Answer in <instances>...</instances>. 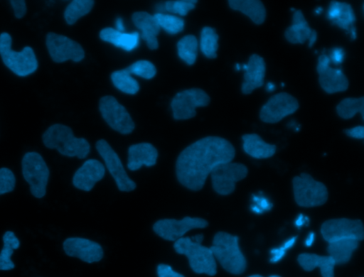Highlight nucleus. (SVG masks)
I'll list each match as a JSON object with an SVG mask.
<instances>
[{"label":"nucleus","mask_w":364,"mask_h":277,"mask_svg":"<svg viewBox=\"0 0 364 277\" xmlns=\"http://www.w3.org/2000/svg\"><path fill=\"white\" fill-rule=\"evenodd\" d=\"M235 155L233 146L219 136H207L186 147L178 156L176 173L179 183L186 188L198 191L218 165L230 162Z\"/></svg>","instance_id":"nucleus-1"},{"label":"nucleus","mask_w":364,"mask_h":277,"mask_svg":"<svg viewBox=\"0 0 364 277\" xmlns=\"http://www.w3.org/2000/svg\"><path fill=\"white\" fill-rule=\"evenodd\" d=\"M42 139L47 148L56 149L68 157L82 159L90 151V146L85 138L75 137L70 127L60 124L50 126L43 133Z\"/></svg>","instance_id":"nucleus-2"},{"label":"nucleus","mask_w":364,"mask_h":277,"mask_svg":"<svg viewBox=\"0 0 364 277\" xmlns=\"http://www.w3.org/2000/svg\"><path fill=\"white\" fill-rule=\"evenodd\" d=\"M210 249L215 259L229 273L238 275L245 271L247 261L240 248L237 236L219 232L214 236Z\"/></svg>","instance_id":"nucleus-3"},{"label":"nucleus","mask_w":364,"mask_h":277,"mask_svg":"<svg viewBox=\"0 0 364 277\" xmlns=\"http://www.w3.org/2000/svg\"><path fill=\"white\" fill-rule=\"evenodd\" d=\"M173 248L176 253L185 255L190 267L196 273L215 276L217 273L215 259L210 247L193 241L186 237L175 241Z\"/></svg>","instance_id":"nucleus-4"},{"label":"nucleus","mask_w":364,"mask_h":277,"mask_svg":"<svg viewBox=\"0 0 364 277\" xmlns=\"http://www.w3.org/2000/svg\"><path fill=\"white\" fill-rule=\"evenodd\" d=\"M11 36L6 32L0 34V56L4 65L19 77H26L38 68V61L33 50L26 46L20 52L11 48Z\"/></svg>","instance_id":"nucleus-5"},{"label":"nucleus","mask_w":364,"mask_h":277,"mask_svg":"<svg viewBox=\"0 0 364 277\" xmlns=\"http://www.w3.org/2000/svg\"><path fill=\"white\" fill-rule=\"evenodd\" d=\"M22 173L30 185L31 194L41 198L46 193L50 171L43 157L37 152L26 153L21 161Z\"/></svg>","instance_id":"nucleus-6"},{"label":"nucleus","mask_w":364,"mask_h":277,"mask_svg":"<svg viewBox=\"0 0 364 277\" xmlns=\"http://www.w3.org/2000/svg\"><path fill=\"white\" fill-rule=\"evenodd\" d=\"M296 202L301 207H311L323 205L328 199L326 185L303 173L292 180Z\"/></svg>","instance_id":"nucleus-7"},{"label":"nucleus","mask_w":364,"mask_h":277,"mask_svg":"<svg viewBox=\"0 0 364 277\" xmlns=\"http://www.w3.org/2000/svg\"><path fill=\"white\" fill-rule=\"evenodd\" d=\"M247 168L239 163L232 161L217 165L210 173L213 190L221 195L231 194L235 189L236 183L245 178Z\"/></svg>","instance_id":"nucleus-8"},{"label":"nucleus","mask_w":364,"mask_h":277,"mask_svg":"<svg viewBox=\"0 0 364 277\" xmlns=\"http://www.w3.org/2000/svg\"><path fill=\"white\" fill-rule=\"evenodd\" d=\"M208 94L199 88L185 89L178 92L173 98L171 107L175 119H188L196 114V108L205 107L210 103Z\"/></svg>","instance_id":"nucleus-9"},{"label":"nucleus","mask_w":364,"mask_h":277,"mask_svg":"<svg viewBox=\"0 0 364 277\" xmlns=\"http://www.w3.org/2000/svg\"><path fill=\"white\" fill-rule=\"evenodd\" d=\"M323 238L328 243L341 239L361 241L364 238V228L361 220L348 218L331 219L321 227Z\"/></svg>","instance_id":"nucleus-10"},{"label":"nucleus","mask_w":364,"mask_h":277,"mask_svg":"<svg viewBox=\"0 0 364 277\" xmlns=\"http://www.w3.org/2000/svg\"><path fill=\"white\" fill-rule=\"evenodd\" d=\"M99 109L105 121L114 130L122 134H128L134 129V123L129 112L114 97H102Z\"/></svg>","instance_id":"nucleus-11"},{"label":"nucleus","mask_w":364,"mask_h":277,"mask_svg":"<svg viewBox=\"0 0 364 277\" xmlns=\"http://www.w3.org/2000/svg\"><path fill=\"white\" fill-rule=\"evenodd\" d=\"M46 44L50 58L55 63L68 60L80 62L85 57L82 47L67 36L50 32L46 35Z\"/></svg>","instance_id":"nucleus-12"},{"label":"nucleus","mask_w":364,"mask_h":277,"mask_svg":"<svg viewBox=\"0 0 364 277\" xmlns=\"http://www.w3.org/2000/svg\"><path fill=\"white\" fill-rule=\"evenodd\" d=\"M96 148L104 160L118 189L123 192L134 190L136 186L135 182L128 176L120 158L109 144L105 140L100 139L96 143Z\"/></svg>","instance_id":"nucleus-13"},{"label":"nucleus","mask_w":364,"mask_h":277,"mask_svg":"<svg viewBox=\"0 0 364 277\" xmlns=\"http://www.w3.org/2000/svg\"><path fill=\"white\" fill-rule=\"evenodd\" d=\"M208 222L200 217H185L180 220L163 219L156 222L153 226L154 232L167 241H176L193 229L205 228Z\"/></svg>","instance_id":"nucleus-14"},{"label":"nucleus","mask_w":364,"mask_h":277,"mask_svg":"<svg viewBox=\"0 0 364 277\" xmlns=\"http://www.w3.org/2000/svg\"><path fill=\"white\" fill-rule=\"evenodd\" d=\"M299 106L297 99L292 95L280 92L272 96L262 107L259 117L265 123L275 124L294 113Z\"/></svg>","instance_id":"nucleus-15"},{"label":"nucleus","mask_w":364,"mask_h":277,"mask_svg":"<svg viewBox=\"0 0 364 277\" xmlns=\"http://www.w3.org/2000/svg\"><path fill=\"white\" fill-rule=\"evenodd\" d=\"M63 247L68 256L78 258L88 264L100 261L104 255L100 244L85 238H68L64 241Z\"/></svg>","instance_id":"nucleus-16"},{"label":"nucleus","mask_w":364,"mask_h":277,"mask_svg":"<svg viewBox=\"0 0 364 277\" xmlns=\"http://www.w3.org/2000/svg\"><path fill=\"white\" fill-rule=\"evenodd\" d=\"M105 173L103 164L97 160L89 159L76 170L73 178V185L81 190L90 191Z\"/></svg>","instance_id":"nucleus-17"},{"label":"nucleus","mask_w":364,"mask_h":277,"mask_svg":"<svg viewBox=\"0 0 364 277\" xmlns=\"http://www.w3.org/2000/svg\"><path fill=\"white\" fill-rule=\"evenodd\" d=\"M242 68L245 73L241 90L244 94H249L263 85L266 65L263 58L257 54H252Z\"/></svg>","instance_id":"nucleus-18"},{"label":"nucleus","mask_w":364,"mask_h":277,"mask_svg":"<svg viewBox=\"0 0 364 277\" xmlns=\"http://www.w3.org/2000/svg\"><path fill=\"white\" fill-rule=\"evenodd\" d=\"M327 18L332 24L350 33L352 39L356 38L355 27V16L350 4L331 1L327 12Z\"/></svg>","instance_id":"nucleus-19"},{"label":"nucleus","mask_w":364,"mask_h":277,"mask_svg":"<svg viewBox=\"0 0 364 277\" xmlns=\"http://www.w3.org/2000/svg\"><path fill=\"white\" fill-rule=\"evenodd\" d=\"M158 151L149 143L133 144L128 149L127 168L132 171L139 170L141 166L151 167L156 163Z\"/></svg>","instance_id":"nucleus-20"},{"label":"nucleus","mask_w":364,"mask_h":277,"mask_svg":"<svg viewBox=\"0 0 364 277\" xmlns=\"http://www.w3.org/2000/svg\"><path fill=\"white\" fill-rule=\"evenodd\" d=\"M132 21L141 31V38L146 41L149 48L156 49L159 47L157 36L161 28L154 16L145 11H137L133 13Z\"/></svg>","instance_id":"nucleus-21"},{"label":"nucleus","mask_w":364,"mask_h":277,"mask_svg":"<svg viewBox=\"0 0 364 277\" xmlns=\"http://www.w3.org/2000/svg\"><path fill=\"white\" fill-rule=\"evenodd\" d=\"M100 37L102 40L112 43L126 51L135 49L139 43V33L138 32H121L110 27L103 28L100 33Z\"/></svg>","instance_id":"nucleus-22"},{"label":"nucleus","mask_w":364,"mask_h":277,"mask_svg":"<svg viewBox=\"0 0 364 277\" xmlns=\"http://www.w3.org/2000/svg\"><path fill=\"white\" fill-rule=\"evenodd\" d=\"M313 33L301 10H296L293 14L292 23L285 32V38L293 44H302L309 40Z\"/></svg>","instance_id":"nucleus-23"},{"label":"nucleus","mask_w":364,"mask_h":277,"mask_svg":"<svg viewBox=\"0 0 364 277\" xmlns=\"http://www.w3.org/2000/svg\"><path fill=\"white\" fill-rule=\"evenodd\" d=\"M297 260L302 268L306 271L319 268L322 277H334L336 264L330 256L303 253L299 255Z\"/></svg>","instance_id":"nucleus-24"},{"label":"nucleus","mask_w":364,"mask_h":277,"mask_svg":"<svg viewBox=\"0 0 364 277\" xmlns=\"http://www.w3.org/2000/svg\"><path fill=\"white\" fill-rule=\"evenodd\" d=\"M242 139L244 151L255 158H267L276 152L277 147L274 144L265 142L257 134H244Z\"/></svg>","instance_id":"nucleus-25"},{"label":"nucleus","mask_w":364,"mask_h":277,"mask_svg":"<svg viewBox=\"0 0 364 277\" xmlns=\"http://www.w3.org/2000/svg\"><path fill=\"white\" fill-rule=\"evenodd\" d=\"M318 82L321 88L328 94L346 91L348 87V80L339 68L328 67L318 73Z\"/></svg>","instance_id":"nucleus-26"},{"label":"nucleus","mask_w":364,"mask_h":277,"mask_svg":"<svg viewBox=\"0 0 364 277\" xmlns=\"http://www.w3.org/2000/svg\"><path fill=\"white\" fill-rule=\"evenodd\" d=\"M230 7L247 16L255 23L262 24L266 18V9L259 0H230Z\"/></svg>","instance_id":"nucleus-27"},{"label":"nucleus","mask_w":364,"mask_h":277,"mask_svg":"<svg viewBox=\"0 0 364 277\" xmlns=\"http://www.w3.org/2000/svg\"><path fill=\"white\" fill-rule=\"evenodd\" d=\"M358 244V241L355 239H341L330 242L327 248L328 256L336 264H344L350 259Z\"/></svg>","instance_id":"nucleus-28"},{"label":"nucleus","mask_w":364,"mask_h":277,"mask_svg":"<svg viewBox=\"0 0 364 277\" xmlns=\"http://www.w3.org/2000/svg\"><path fill=\"white\" fill-rule=\"evenodd\" d=\"M4 245L0 252V271H9L14 268L15 264L11 257L14 250L18 249L20 241L11 231H6L2 237Z\"/></svg>","instance_id":"nucleus-29"},{"label":"nucleus","mask_w":364,"mask_h":277,"mask_svg":"<svg viewBox=\"0 0 364 277\" xmlns=\"http://www.w3.org/2000/svg\"><path fill=\"white\" fill-rule=\"evenodd\" d=\"M111 80L114 85L124 93L134 94L139 89L138 82L126 68L113 72Z\"/></svg>","instance_id":"nucleus-30"},{"label":"nucleus","mask_w":364,"mask_h":277,"mask_svg":"<svg viewBox=\"0 0 364 277\" xmlns=\"http://www.w3.org/2000/svg\"><path fill=\"white\" fill-rule=\"evenodd\" d=\"M198 45V40L194 36L183 37L177 43L178 57L188 65H193L196 60Z\"/></svg>","instance_id":"nucleus-31"},{"label":"nucleus","mask_w":364,"mask_h":277,"mask_svg":"<svg viewBox=\"0 0 364 277\" xmlns=\"http://www.w3.org/2000/svg\"><path fill=\"white\" fill-rule=\"evenodd\" d=\"M218 35L215 29L205 26L200 33V48L203 55L208 58H215L218 48Z\"/></svg>","instance_id":"nucleus-32"},{"label":"nucleus","mask_w":364,"mask_h":277,"mask_svg":"<svg viewBox=\"0 0 364 277\" xmlns=\"http://www.w3.org/2000/svg\"><path fill=\"white\" fill-rule=\"evenodd\" d=\"M338 116L344 119L353 118L356 114L360 113L363 119L364 115V97L343 99L336 107Z\"/></svg>","instance_id":"nucleus-33"},{"label":"nucleus","mask_w":364,"mask_h":277,"mask_svg":"<svg viewBox=\"0 0 364 277\" xmlns=\"http://www.w3.org/2000/svg\"><path fill=\"white\" fill-rule=\"evenodd\" d=\"M94 1L91 0H74L66 7L64 18L69 25L74 24L80 18L87 14L92 9Z\"/></svg>","instance_id":"nucleus-34"},{"label":"nucleus","mask_w":364,"mask_h":277,"mask_svg":"<svg viewBox=\"0 0 364 277\" xmlns=\"http://www.w3.org/2000/svg\"><path fill=\"white\" fill-rule=\"evenodd\" d=\"M154 17L160 27L170 34H176L183 30L184 21L179 16L156 13Z\"/></svg>","instance_id":"nucleus-35"},{"label":"nucleus","mask_w":364,"mask_h":277,"mask_svg":"<svg viewBox=\"0 0 364 277\" xmlns=\"http://www.w3.org/2000/svg\"><path fill=\"white\" fill-rule=\"evenodd\" d=\"M126 69L131 75L134 74L144 79H151L156 74L154 65L146 60H137Z\"/></svg>","instance_id":"nucleus-36"},{"label":"nucleus","mask_w":364,"mask_h":277,"mask_svg":"<svg viewBox=\"0 0 364 277\" xmlns=\"http://www.w3.org/2000/svg\"><path fill=\"white\" fill-rule=\"evenodd\" d=\"M196 3L195 0L168 1L164 4V9L173 13L186 16L195 8Z\"/></svg>","instance_id":"nucleus-37"},{"label":"nucleus","mask_w":364,"mask_h":277,"mask_svg":"<svg viewBox=\"0 0 364 277\" xmlns=\"http://www.w3.org/2000/svg\"><path fill=\"white\" fill-rule=\"evenodd\" d=\"M16 178L14 173L7 168H0V195L14 190Z\"/></svg>","instance_id":"nucleus-38"},{"label":"nucleus","mask_w":364,"mask_h":277,"mask_svg":"<svg viewBox=\"0 0 364 277\" xmlns=\"http://www.w3.org/2000/svg\"><path fill=\"white\" fill-rule=\"evenodd\" d=\"M297 237H292L283 243L279 247L273 248L270 251V262L277 263L285 256L287 251L291 249L296 241Z\"/></svg>","instance_id":"nucleus-39"},{"label":"nucleus","mask_w":364,"mask_h":277,"mask_svg":"<svg viewBox=\"0 0 364 277\" xmlns=\"http://www.w3.org/2000/svg\"><path fill=\"white\" fill-rule=\"evenodd\" d=\"M253 204L250 208L252 212L256 214H262L264 212L269 211L272 207V203L264 196L253 195H252Z\"/></svg>","instance_id":"nucleus-40"},{"label":"nucleus","mask_w":364,"mask_h":277,"mask_svg":"<svg viewBox=\"0 0 364 277\" xmlns=\"http://www.w3.org/2000/svg\"><path fill=\"white\" fill-rule=\"evenodd\" d=\"M156 272L158 277H185L183 274L175 271L169 265L164 264L157 266Z\"/></svg>","instance_id":"nucleus-41"},{"label":"nucleus","mask_w":364,"mask_h":277,"mask_svg":"<svg viewBox=\"0 0 364 277\" xmlns=\"http://www.w3.org/2000/svg\"><path fill=\"white\" fill-rule=\"evenodd\" d=\"M10 4L14 9L15 17L21 18L26 13V5L23 0H12Z\"/></svg>","instance_id":"nucleus-42"},{"label":"nucleus","mask_w":364,"mask_h":277,"mask_svg":"<svg viewBox=\"0 0 364 277\" xmlns=\"http://www.w3.org/2000/svg\"><path fill=\"white\" fill-rule=\"evenodd\" d=\"M331 63L332 62L335 65H339L343 63L345 57V52L341 48H333L329 51L328 55Z\"/></svg>","instance_id":"nucleus-43"},{"label":"nucleus","mask_w":364,"mask_h":277,"mask_svg":"<svg viewBox=\"0 0 364 277\" xmlns=\"http://www.w3.org/2000/svg\"><path fill=\"white\" fill-rule=\"evenodd\" d=\"M346 134L351 138H364V127L363 126H358L351 129L344 130Z\"/></svg>","instance_id":"nucleus-44"},{"label":"nucleus","mask_w":364,"mask_h":277,"mask_svg":"<svg viewBox=\"0 0 364 277\" xmlns=\"http://www.w3.org/2000/svg\"><path fill=\"white\" fill-rule=\"evenodd\" d=\"M331 60L328 55L322 54L318 57L316 70L318 74L330 67Z\"/></svg>","instance_id":"nucleus-45"},{"label":"nucleus","mask_w":364,"mask_h":277,"mask_svg":"<svg viewBox=\"0 0 364 277\" xmlns=\"http://www.w3.org/2000/svg\"><path fill=\"white\" fill-rule=\"evenodd\" d=\"M309 222V219L307 217L304 216L302 214H299V216L296 217L294 224L295 226L298 228L304 226V224H306Z\"/></svg>","instance_id":"nucleus-46"},{"label":"nucleus","mask_w":364,"mask_h":277,"mask_svg":"<svg viewBox=\"0 0 364 277\" xmlns=\"http://www.w3.org/2000/svg\"><path fill=\"white\" fill-rule=\"evenodd\" d=\"M315 240V234L314 232H310L306 239H305L304 244L307 247H310L314 242Z\"/></svg>","instance_id":"nucleus-47"},{"label":"nucleus","mask_w":364,"mask_h":277,"mask_svg":"<svg viewBox=\"0 0 364 277\" xmlns=\"http://www.w3.org/2000/svg\"><path fill=\"white\" fill-rule=\"evenodd\" d=\"M115 26H116V30L119 31H121V32H124V23H123V20L119 17L117 18L116 20V22H115Z\"/></svg>","instance_id":"nucleus-48"},{"label":"nucleus","mask_w":364,"mask_h":277,"mask_svg":"<svg viewBox=\"0 0 364 277\" xmlns=\"http://www.w3.org/2000/svg\"><path fill=\"white\" fill-rule=\"evenodd\" d=\"M317 38V33L315 30H313V33L311 36V38L309 40V47L311 48L313 46L314 43L316 42Z\"/></svg>","instance_id":"nucleus-49"},{"label":"nucleus","mask_w":364,"mask_h":277,"mask_svg":"<svg viewBox=\"0 0 364 277\" xmlns=\"http://www.w3.org/2000/svg\"><path fill=\"white\" fill-rule=\"evenodd\" d=\"M203 234H198V235H195V236H193L191 237V239L195 241V242H197V243H199V244H201L203 240Z\"/></svg>","instance_id":"nucleus-50"},{"label":"nucleus","mask_w":364,"mask_h":277,"mask_svg":"<svg viewBox=\"0 0 364 277\" xmlns=\"http://www.w3.org/2000/svg\"><path fill=\"white\" fill-rule=\"evenodd\" d=\"M275 87H275V85L274 83L268 82L267 84L266 89H267V91H268V92H272V91H274L275 89Z\"/></svg>","instance_id":"nucleus-51"},{"label":"nucleus","mask_w":364,"mask_h":277,"mask_svg":"<svg viewBox=\"0 0 364 277\" xmlns=\"http://www.w3.org/2000/svg\"><path fill=\"white\" fill-rule=\"evenodd\" d=\"M249 277H263V276H262L260 275H252V276H250ZM269 277H280V276H277V275H272V276H270Z\"/></svg>","instance_id":"nucleus-52"},{"label":"nucleus","mask_w":364,"mask_h":277,"mask_svg":"<svg viewBox=\"0 0 364 277\" xmlns=\"http://www.w3.org/2000/svg\"><path fill=\"white\" fill-rule=\"evenodd\" d=\"M322 11V9L321 8H318L316 10V12L319 13L321 11Z\"/></svg>","instance_id":"nucleus-53"}]
</instances>
